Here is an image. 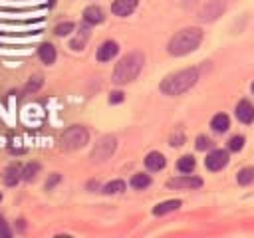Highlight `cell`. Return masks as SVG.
<instances>
[{
  "label": "cell",
  "mask_w": 254,
  "mask_h": 238,
  "mask_svg": "<svg viewBox=\"0 0 254 238\" xmlns=\"http://www.w3.org/2000/svg\"><path fill=\"white\" fill-rule=\"evenodd\" d=\"M195 4V0H185V6H193Z\"/></svg>",
  "instance_id": "32"
},
{
  "label": "cell",
  "mask_w": 254,
  "mask_h": 238,
  "mask_svg": "<svg viewBox=\"0 0 254 238\" xmlns=\"http://www.w3.org/2000/svg\"><path fill=\"white\" fill-rule=\"evenodd\" d=\"M38 171H40V165H38V163H28V165L22 169V179H24V181H32V179L38 175Z\"/></svg>",
  "instance_id": "21"
},
{
  "label": "cell",
  "mask_w": 254,
  "mask_h": 238,
  "mask_svg": "<svg viewBox=\"0 0 254 238\" xmlns=\"http://www.w3.org/2000/svg\"><path fill=\"white\" fill-rule=\"evenodd\" d=\"M208 147H210V139L205 137V135H199V137H197V149H199V151H205V149H208Z\"/></svg>",
  "instance_id": "27"
},
{
  "label": "cell",
  "mask_w": 254,
  "mask_h": 238,
  "mask_svg": "<svg viewBox=\"0 0 254 238\" xmlns=\"http://www.w3.org/2000/svg\"><path fill=\"white\" fill-rule=\"evenodd\" d=\"M145 165L149 171H161L165 167V157L161 153H157V151H153V153H149L145 157Z\"/></svg>",
  "instance_id": "14"
},
{
  "label": "cell",
  "mask_w": 254,
  "mask_h": 238,
  "mask_svg": "<svg viewBox=\"0 0 254 238\" xmlns=\"http://www.w3.org/2000/svg\"><path fill=\"white\" fill-rule=\"evenodd\" d=\"M181 141H183V135H177V137H173V139H171V145H173V147H179V145H181Z\"/></svg>",
  "instance_id": "31"
},
{
  "label": "cell",
  "mask_w": 254,
  "mask_h": 238,
  "mask_svg": "<svg viewBox=\"0 0 254 238\" xmlns=\"http://www.w3.org/2000/svg\"><path fill=\"white\" fill-rule=\"evenodd\" d=\"M0 236H4V238H10L12 236V232H10V228H8V224H6V221L0 216Z\"/></svg>",
  "instance_id": "28"
},
{
  "label": "cell",
  "mask_w": 254,
  "mask_h": 238,
  "mask_svg": "<svg viewBox=\"0 0 254 238\" xmlns=\"http://www.w3.org/2000/svg\"><path fill=\"white\" fill-rule=\"evenodd\" d=\"M119 52V46H117V42L110 40V42H103V44L97 48V60L99 62H110L111 58H115Z\"/></svg>",
  "instance_id": "9"
},
{
  "label": "cell",
  "mask_w": 254,
  "mask_h": 238,
  "mask_svg": "<svg viewBox=\"0 0 254 238\" xmlns=\"http://www.w3.org/2000/svg\"><path fill=\"white\" fill-rule=\"evenodd\" d=\"M201 185H203V181L199 177H189V175L171 179L167 183V187H171V189H199Z\"/></svg>",
  "instance_id": "8"
},
{
  "label": "cell",
  "mask_w": 254,
  "mask_h": 238,
  "mask_svg": "<svg viewBox=\"0 0 254 238\" xmlns=\"http://www.w3.org/2000/svg\"><path fill=\"white\" fill-rule=\"evenodd\" d=\"M88 141H90V133L86 131V127L74 125V127H70V129L64 131V135H62V149L76 151V149L86 147Z\"/></svg>",
  "instance_id": "4"
},
{
  "label": "cell",
  "mask_w": 254,
  "mask_h": 238,
  "mask_svg": "<svg viewBox=\"0 0 254 238\" xmlns=\"http://www.w3.org/2000/svg\"><path fill=\"white\" fill-rule=\"evenodd\" d=\"M149 185H151V177L145 175V173H137V175H133V179H131V187L137 189V190L147 189Z\"/></svg>",
  "instance_id": "18"
},
{
  "label": "cell",
  "mask_w": 254,
  "mask_h": 238,
  "mask_svg": "<svg viewBox=\"0 0 254 238\" xmlns=\"http://www.w3.org/2000/svg\"><path fill=\"white\" fill-rule=\"evenodd\" d=\"M203 40V32L201 28H185L181 32H177L171 42H169V54L171 56H185L190 54L193 50H197V46Z\"/></svg>",
  "instance_id": "3"
},
{
  "label": "cell",
  "mask_w": 254,
  "mask_h": 238,
  "mask_svg": "<svg viewBox=\"0 0 254 238\" xmlns=\"http://www.w3.org/2000/svg\"><path fill=\"white\" fill-rule=\"evenodd\" d=\"M228 125H230V121H228V115H224V113L215 115V117H213V121H210V127H213L215 131H219V133L226 131Z\"/></svg>",
  "instance_id": "17"
},
{
  "label": "cell",
  "mask_w": 254,
  "mask_h": 238,
  "mask_svg": "<svg viewBox=\"0 0 254 238\" xmlns=\"http://www.w3.org/2000/svg\"><path fill=\"white\" fill-rule=\"evenodd\" d=\"M237 117L242 121V123H252L254 121V105L250 101H240L237 105Z\"/></svg>",
  "instance_id": "11"
},
{
  "label": "cell",
  "mask_w": 254,
  "mask_h": 238,
  "mask_svg": "<svg viewBox=\"0 0 254 238\" xmlns=\"http://www.w3.org/2000/svg\"><path fill=\"white\" fill-rule=\"evenodd\" d=\"M38 56H40L42 62L50 66V63L56 62V48H54L52 44H42V46L38 48Z\"/></svg>",
  "instance_id": "15"
},
{
  "label": "cell",
  "mask_w": 254,
  "mask_h": 238,
  "mask_svg": "<svg viewBox=\"0 0 254 238\" xmlns=\"http://www.w3.org/2000/svg\"><path fill=\"white\" fill-rule=\"evenodd\" d=\"M224 12V2L222 0H210V2L201 10V20L203 22H213L215 18H219Z\"/></svg>",
  "instance_id": "6"
},
{
  "label": "cell",
  "mask_w": 254,
  "mask_h": 238,
  "mask_svg": "<svg viewBox=\"0 0 254 238\" xmlns=\"http://www.w3.org/2000/svg\"><path fill=\"white\" fill-rule=\"evenodd\" d=\"M177 169H179L181 173H185V175H189V173H193V169H195V159L190 157V155L181 157V159L177 161Z\"/></svg>",
  "instance_id": "19"
},
{
  "label": "cell",
  "mask_w": 254,
  "mask_h": 238,
  "mask_svg": "<svg viewBox=\"0 0 254 238\" xmlns=\"http://www.w3.org/2000/svg\"><path fill=\"white\" fill-rule=\"evenodd\" d=\"M197 79H199V72L195 68L181 70V72H177L173 76H167L161 81V92L165 95H181L187 90L193 88V85L197 83Z\"/></svg>",
  "instance_id": "1"
},
{
  "label": "cell",
  "mask_w": 254,
  "mask_h": 238,
  "mask_svg": "<svg viewBox=\"0 0 254 238\" xmlns=\"http://www.w3.org/2000/svg\"><path fill=\"white\" fill-rule=\"evenodd\" d=\"M242 147H244V137L242 135H237V137H232L228 141V149L230 151H240Z\"/></svg>",
  "instance_id": "24"
},
{
  "label": "cell",
  "mask_w": 254,
  "mask_h": 238,
  "mask_svg": "<svg viewBox=\"0 0 254 238\" xmlns=\"http://www.w3.org/2000/svg\"><path fill=\"white\" fill-rule=\"evenodd\" d=\"M0 201H2V192H0Z\"/></svg>",
  "instance_id": "33"
},
{
  "label": "cell",
  "mask_w": 254,
  "mask_h": 238,
  "mask_svg": "<svg viewBox=\"0 0 254 238\" xmlns=\"http://www.w3.org/2000/svg\"><path fill=\"white\" fill-rule=\"evenodd\" d=\"M143 63H145V58L141 52H131L125 58H121V62L113 70V83L123 85V83L133 81L139 76V72L143 70Z\"/></svg>",
  "instance_id": "2"
},
{
  "label": "cell",
  "mask_w": 254,
  "mask_h": 238,
  "mask_svg": "<svg viewBox=\"0 0 254 238\" xmlns=\"http://www.w3.org/2000/svg\"><path fill=\"white\" fill-rule=\"evenodd\" d=\"M137 8V0H115L111 4V12L115 16H129Z\"/></svg>",
  "instance_id": "10"
},
{
  "label": "cell",
  "mask_w": 254,
  "mask_h": 238,
  "mask_svg": "<svg viewBox=\"0 0 254 238\" xmlns=\"http://www.w3.org/2000/svg\"><path fill=\"white\" fill-rule=\"evenodd\" d=\"M20 179H22V167H20L18 163H14V165H10L6 171H4V185H8V187H14Z\"/></svg>",
  "instance_id": "12"
},
{
  "label": "cell",
  "mask_w": 254,
  "mask_h": 238,
  "mask_svg": "<svg viewBox=\"0 0 254 238\" xmlns=\"http://www.w3.org/2000/svg\"><path fill=\"white\" fill-rule=\"evenodd\" d=\"M181 206V201H165V203H161V205H157L155 208H153V214L155 216H161V214H167V212H171V210H177Z\"/></svg>",
  "instance_id": "16"
},
{
  "label": "cell",
  "mask_w": 254,
  "mask_h": 238,
  "mask_svg": "<svg viewBox=\"0 0 254 238\" xmlns=\"http://www.w3.org/2000/svg\"><path fill=\"white\" fill-rule=\"evenodd\" d=\"M88 38H90L88 26H81V28H79V36H78L76 40H72V44H70V46H72L74 50H81V48H83V44H86V40H88Z\"/></svg>",
  "instance_id": "20"
},
{
  "label": "cell",
  "mask_w": 254,
  "mask_h": 238,
  "mask_svg": "<svg viewBox=\"0 0 254 238\" xmlns=\"http://www.w3.org/2000/svg\"><path fill=\"white\" fill-rule=\"evenodd\" d=\"M252 94H254V83H252Z\"/></svg>",
  "instance_id": "34"
},
{
  "label": "cell",
  "mask_w": 254,
  "mask_h": 238,
  "mask_svg": "<svg viewBox=\"0 0 254 238\" xmlns=\"http://www.w3.org/2000/svg\"><path fill=\"white\" fill-rule=\"evenodd\" d=\"M70 32H74V24H72V22H64V24H58V26H56V34H58V36H68Z\"/></svg>",
  "instance_id": "25"
},
{
  "label": "cell",
  "mask_w": 254,
  "mask_h": 238,
  "mask_svg": "<svg viewBox=\"0 0 254 238\" xmlns=\"http://www.w3.org/2000/svg\"><path fill=\"white\" fill-rule=\"evenodd\" d=\"M60 179H62V177H60V175H58V173H54V175H52V177H50V181H48V183H46V189H48V190H50V189H52V187H54V185H56V183H60Z\"/></svg>",
  "instance_id": "30"
},
{
  "label": "cell",
  "mask_w": 254,
  "mask_h": 238,
  "mask_svg": "<svg viewBox=\"0 0 254 238\" xmlns=\"http://www.w3.org/2000/svg\"><path fill=\"white\" fill-rule=\"evenodd\" d=\"M119 101H123V94H121V92H111L110 103H119Z\"/></svg>",
  "instance_id": "29"
},
{
  "label": "cell",
  "mask_w": 254,
  "mask_h": 238,
  "mask_svg": "<svg viewBox=\"0 0 254 238\" xmlns=\"http://www.w3.org/2000/svg\"><path fill=\"white\" fill-rule=\"evenodd\" d=\"M252 181H254V167H246V169H242L238 173V183L240 185H248Z\"/></svg>",
  "instance_id": "23"
},
{
  "label": "cell",
  "mask_w": 254,
  "mask_h": 238,
  "mask_svg": "<svg viewBox=\"0 0 254 238\" xmlns=\"http://www.w3.org/2000/svg\"><path fill=\"white\" fill-rule=\"evenodd\" d=\"M113 151H115V137H113V135H105V137H101V139L95 143L94 153H92V159L97 161V163H101V161H105V159H110V157L113 155Z\"/></svg>",
  "instance_id": "5"
},
{
  "label": "cell",
  "mask_w": 254,
  "mask_h": 238,
  "mask_svg": "<svg viewBox=\"0 0 254 238\" xmlns=\"http://www.w3.org/2000/svg\"><path fill=\"white\" fill-rule=\"evenodd\" d=\"M125 190V183L123 181H111L103 187V192L105 194H115V192H123Z\"/></svg>",
  "instance_id": "22"
},
{
  "label": "cell",
  "mask_w": 254,
  "mask_h": 238,
  "mask_svg": "<svg viewBox=\"0 0 254 238\" xmlns=\"http://www.w3.org/2000/svg\"><path fill=\"white\" fill-rule=\"evenodd\" d=\"M226 163H228V153H226V151H222V149L210 151L208 157L205 159V165H206V169H210V171H221Z\"/></svg>",
  "instance_id": "7"
},
{
  "label": "cell",
  "mask_w": 254,
  "mask_h": 238,
  "mask_svg": "<svg viewBox=\"0 0 254 238\" xmlns=\"http://www.w3.org/2000/svg\"><path fill=\"white\" fill-rule=\"evenodd\" d=\"M83 20L86 24H101L103 22V12L99 6H88L83 10Z\"/></svg>",
  "instance_id": "13"
},
{
  "label": "cell",
  "mask_w": 254,
  "mask_h": 238,
  "mask_svg": "<svg viewBox=\"0 0 254 238\" xmlns=\"http://www.w3.org/2000/svg\"><path fill=\"white\" fill-rule=\"evenodd\" d=\"M42 83H44V79H42L40 76H34V78L28 81V85H26V92H36V90H40Z\"/></svg>",
  "instance_id": "26"
}]
</instances>
